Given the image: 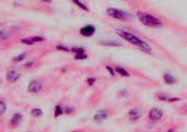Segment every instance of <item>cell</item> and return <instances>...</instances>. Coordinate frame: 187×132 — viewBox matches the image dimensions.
<instances>
[{
    "label": "cell",
    "instance_id": "obj_24",
    "mask_svg": "<svg viewBox=\"0 0 187 132\" xmlns=\"http://www.w3.org/2000/svg\"><path fill=\"white\" fill-rule=\"evenodd\" d=\"M95 82H96V78L90 76V78H88V80H87V84L89 85V86H93Z\"/></svg>",
    "mask_w": 187,
    "mask_h": 132
},
{
    "label": "cell",
    "instance_id": "obj_23",
    "mask_svg": "<svg viewBox=\"0 0 187 132\" xmlns=\"http://www.w3.org/2000/svg\"><path fill=\"white\" fill-rule=\"evenodd\" d=\"M21 43H23L25 45H28V46H33L35 43L32 41V38H22L21 39Z\"/></svg>",
    "mask_w": 187,
    "mask_h": 132
},
{
    "label": "cell",
    "instance_id": "obj_14",
    "mask_svg": "<svg viewBox=\"0 0 187 132\" xmlns=\"http://www.w3.org/2000/svg\"><path fill=\"white\" fill-rule=\"evenodd\" d=\"M26 56H28V54L26 52H22V54H20L18 56H15L12 58V61L15 62V63H19V62H22L24 59H26Z\"/></svg>",
    "mask_w": 187,
    "mask_h": 132
},
{
    "label": "cell",
    "instance_id": "obj_27",
    "mask_svg": "<svg viewBox=\"0 0 187 132\" xmlns=\"http://www.w3.org/2000/svg\"><path fill=\"white\" fill-rule=\"evenodd\" d=\"M9 36V33H7V32H5V31H0V38L3 41V39H6V38Z\"/></svg>",
    "mask_w": 187,
    "mask_h": 132
},
{
    "label": "cell",
    "instance_id": "obj_11",
    "mask_svg": "<svg viewBox=\"0 0 187 132\" xmlns=\"http://www.w3.org/2000/svg\"><path fill=\"white\" fill-rule=\"evenodd\" d=\"M98 44L103 45V46H111V47H121V46H123V43H119L117 41H100Z\"/></svg>",
    "mask_w": 187,
    "mask_h": 132
},
{
    "label": "cell",
    "instance_id": "obj_12",
    "mask_svg": "<svg viewBox=\"0 0 187 132\" xmlns=\"http://www.w3.org/2000/svg\"><path fill=\"white\" fill-rule=\"evenodd\" d=\"M163 81L168 85H173L176 83L177 80L175 79V76H173L172 74H170V73H163Z\"/></svg>",
    "mask_w": 187,
    "mask_h": 132
},
{
    "label": "cell",
    "instance_id": "obj_4",
    "mask_svg": "<svg viewBox=\"0 0 187 132\" xmlns=\"http://www.w3.org/2000/svg\"><path fill=\"white\" fill-rule=\"evenodd\" d=\"M20 78H21V72L19 70H17V69L8 70L7 73H6V79L10 83H15L17 81L20 80Z\"/></svg>",
    "mask_w": 187,
    "mask_h": 132
},
{
    "label": "cell",
    "instance_id": "obj_15",
    "mask_svg": "<svg viewBox=\"0 0 187 132\" xmlns=\"http://www.w3.org/2000/svg\"><path fill=\"white\" fill-rule=\"evenodd\" d=\"M62 113H65V110H64V108L61 107L60 105H56L55 106V113H54V117L55 118H58L59 116H61Z\"/></svg>",
    "mask_w": 187,
    "mask_h": 132
},
{
    "label": "cell",
    "instance_id": "obj_21",
    "mask_svg": "<svg viewBox=\"0 0 187 132\" xmlns=\"http://www.w3.org/2000/svg\"><path fill=\"white\" fill-rule=\"evenodd\" d=\"M157 97L159 100H162V102H168V99H170V96H168L166 94H162V93H160V94L157 95Z\"/></svg>",
    "mask_w": 187,
    "mask_h": 132
},
{
    "label": "cell",
    "instance_id": "obj_29",
    "mask_svg": "<svg viewBox=\"0 0 187 132\" xmlns=\"http://www.w3.org/2000/svg\"><path fill=\"white\" fill-rule=\"evenodd\" d=\"M34 65V62L33 61H30V62H26L25 65H24V68H31V67Z\"/></svg>",
    "mask_w": 187,
    "mask_h": 132
},
{
    "label": "cell",
    "instance_id": "obj_8",
    "mask_svg": "<svg viewBox=\"0 0 187 132\" xmlns=\"http://www.w3.org/2000/svg\"><path fill=\"white\" fill-rule=\"evenodd\" d=\"M22 120H23V116L21 115L20 113H15L12 115V117L10 119V126L11 127H18L20 123L22 122Z\"/></svg>",
    "mask_w": 187,
    "mask_h": 132
},
{
    "label": "cell",
    "instance_id": "obj_28",
    "mask_svg": "<svg viewBox=\"0 0 187 132\" xmlns=\"http://www.w3.org/2000/svg\"><path fill=\"white\" fill-rule=\"evenodd\" d=\"M64 110H65V113L69 115V113H71L72 111H73V107H70V106H66L65 108H64Z\"/></svg>",
    "mask_w": 187,
    "mask_h": 132
},
{
    "label": "cell",
    "instance_id": "obj_16",
    "mask_svg": "<svg viewBox=\"0 0 187 132\" xmlns=\"http://www.w3.org/2000/svg\"><path fill=\"white\" fill-rule=\"evenodd\" d=\"M31 115L35 118H39L43 116V110L41 108H33L31 110Z\"/></svg>",
    "mask_w": 187,
    "mask_h": 132
},
{
    "label": "cell",
    "instance_id": "obj_26",
    "mask_svg": "<svg viewBox=\"0 0 187 132\" xmlns=\"http://www.w3.org/2000/svg\"><path fill=\"white\" fill-rule=\"evenodd\" d=\"M32 41L34 43H42L45 41V38L42 36H34V37H32Z\"/></svg>",
    "mask_w": 187,
    "mask_h": 132
},
{
    "label": "cell",
    "instance_id": "obj_22",
    "mask_svg": "<svg viewBox=\"0 0 187 132\" xmlns=\"http://www.w3.org/2000/svg\"><path fill=\"white\" fill-rule=\"evenodd\" d=\"M56 48L58 49V50H61V52H71L70 48H68L67 46H65V45H62V44H59V45H57Z\"/></svg>",
    "mask_w": 187,
    "mask_h": 132
},
{
    "label": "cell",
    "instance_id": "obj_20",
    "mask_svg": "<svg viewBox=\"0 0 187 132\" xmlns=\"http://www.w3.org/2000/svg\"><path fill=\"white\" fill-rule=\"evenodd\" d=\"M105 69L108 71V73H109V74H111L112 76H117L116 71H115V69H114L112 66H109V65H106V66H105Z\"/></svg>",
    "mask_w": 187,
    "mask_h": 132
},
{
    "label": "cell",
    "instance_id": "obj_13",
    "mask_svg": "<svg viewBox=\"0 0 187 132\" xmlns=\"http://www.w3.org/2000/svg\"><path fill=\"white\" fill-rule=\"evenodd\" d=\"M115 71H116L117 74H119V76H125V78H128V76H130L129 72H128L125 68H123V67L116 66L115 67Z\"/></svg>",
    "mask_w": 187,
    "mask_h": 132
},
{
    "label": "cell",
    "instance_id": "obj_10",
    "mask_svg": "<svg viewBox=\"0 0 187 132\" xmlns=\"http://www.w3.org/2000/svg\"><path fill=\"white\" fill-rule=\"evenodd\" d=\"M141 116H142V113H141L140 109H138V108H131L130 110L128 111V117H129L130 120H134V121L140 119Z\"/></svg>",
    "mask_w": 187,
    "mask_h": 132
},
{
    "label": "cell",
    "instance_id": "obj_7",
    "mask_svg": "<svg viewBox=\"0 0 187 132\" xmlns=\"http://www.w3.org/2000/svg\"><path fill=\"white\" fill-rule=\"evenodd\" d=\"M95 33V26L92 24H88V25H84L80 28V34L84 36V37H91L93 36Z\"/></svg>",
    "mask_w": 187,
    "mask_h": 132
},
{
    "label": "cell",
    "instance_id": "obj_3",
    "mask_svg": "<svg viewBox=\"0 0 187 132\" xmlns=\"http://www.w3.org/2000/svg\"><path fill=\"white\" fill-rule=\"evenodd\" d=\"M106 13H107L108 16H111L113 19L119 20V21H127V20H129V18H130V15H129L128 12L121 9L112 8V7L111 8H107Z\"/></svg>",
    "mask_w": 187,
    "mask_h": 132
},
{
    "label": "cell",
    "instance_id": "obj_18",
    "mask_svg": "<svg viewBox=\"0 0 187 132\" xmlns=\"http://www.w3.org/2000/svg\"><path fill=\"white\" fill-rule=\"evenodd\" d=\"M72 2H73V3H75V6H78L80 9H82L83 11H87V12H89V8H88L87 6L84 5V3H82L81 1H79V0H73Z\"/></svg>",
    "mask_w": 187,
    "mask_h": 132
},
{
    "label": "cell",
    "instance_id": "obj_25",
    "mask_svg": "<svg viewBox=\"0 0 187 132\" xmlns=\"http://www.w3.org/2000/svg\"><path fill=\"white\" fill-rule=\"evenodd\" d=\"M75 60H84V59H88L87 54H82V55H75Z\"/></svg>",
    "mask_w": 187,
    "mask_h": 132
},
{
    "label": "cell",
    "instance_id": "obj_9",
    "mask_svg": "<svg viewBox=\"0 0 187 132\" xmlns=\"http://www.w3.org/2000/svg\"><path fill=\"white\" fill-rule=\"evenodd\" d=\"M108 117V113L106 110H103V109H101V110H98L96 111V113L93 116V120L94 121H98V122H102L104 120H106Z\"/></svg>",
    "mask_w": 187,
    "mask_h": 132
},
{
    "label": "cell",
    "instance_id": "obj_30",
    "mask_svg": "<svg viewBox=\"0 0 187 132\" xmlns=\"http://www.w3.org/2000/svg\"><path fill=\"white\" fill-rule=\"evenodd\" d=\"M166 132H173V130H172V129H170V130H168Z\"/></svg>",
    "mask_w": 187,
    "mask_h": 132
},
{
    "label": "cell",
    "instance_id": "obj_5",
    "mask_svg": "<svg viewBox=\"0 0 187 132\" xmlns=\"http://www.w3.org/2000/svg\"><path fill=\"white\" fill-rule=\"evenodd\" d=\"M43 89V83L39 80H32L28 85V92L32 94H36Z\"/></svg>",
    "mask_w": 187,
    "mask_h": 132
},
{
    "label": "cell",
    "instance_id": "obj_17",
    "mask_svg": "<svg viewBox=\"0 0 187 132\" xmlns=\"http://www.w3.org/2000/svg\"><path fill=\"white\" fill-rule=\"evenodd\" d=\"M71 52H73L75 55H82V54H85V49L83 47H72L70 48Z\"/></svg>",
    "mask_w": 187,
    "mask_h": 132
},
{
    "label": "cell",
    "instance_id": "obj_2",
    "mask_svg": "<svg viewBox=\"0 0 187 132\" xmlns=\"http://www.w3.org/2000/svg\"><path fill=\"white\" fill-rule=\"evenodd\" d=\"M137 16H138L139 21L145 26H148V28H161V26H163V23H162L161 20L150 13L138 11L137 12Z\"/></svg>",
    "mask_w": 187,
    "mask_h": 132
},
{
    "label": "cell",
    "instance_id": "obj_1",
    "mask_svg": "<svg viewBox=\"0 0 187 132\" xmlns=\"http://www.w3.org/2000/svg\"><path fill=\"white\" fill-rule=\"evenodd\" d=\"M116 34L118 36H121L123 39H125L127 42H129L131 45H134L136 47H138L140 50L147 52V54H150L152 52V47L149 43H147L145 39L140 38L139 36L135 35L131 32H128L126 30H123V28H117L116 30Z\"/></svg>",
    "mask_w": 187,
    "mask_h": 132
},
{
    "label": "cell",
    "instance_id": "obj_19",
    "mask_svg": "<svg viewBox=\"0 0 187 132\" xmlns=\"http://www.w3.org/2000/svg\"><path fill=\"white\" fill-rule=\"evenodd\" d=\"M6 109H7V104L3 99L0 100V116H2L6 113Z\"/></svg>",
    "mask_w": 187,
    "mask_h": 132
},
{
    "label": "cell",
    "instance_id": "obj_6",
    "mask_svg": "<svg viewBox=\"0 0 187 132\" xmlns=\"http://www.w3.org/2000/svg\"><path fill=\"white\" fill-rule=\"evenodd\" d=\"M164 117V113L161 110V109L157 108V107H153V108L150 109L149 111V118L150 120L152 121H159Z\"/></svg>",
    "mask_w": 187,
    "mask_h": 132
}]
</instances>
